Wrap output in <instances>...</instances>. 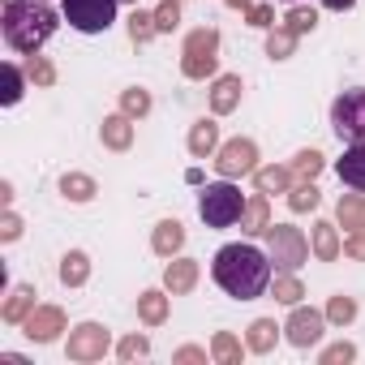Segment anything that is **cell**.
Listing matches in <instances>:
<instances>
[{
    "mask_svg": "<svg viewBox=\"0 0 365 365\" xmlns=\"http://www.w3.org/2000/svg\"><path fill=\"white\" fill-rule=\"evenodd\" d=\"M331 129L348 146L365 142V86H352L344 95H335V103H331Z\"/></svg>",
    "mask_w": 365,
    "mask_h": 365,
    "instance_id": "cell-4",
    "label": "cell"
},
{
    "mask_svg": "<svg viewBox=\"0 0 365 365\" xmlns=\"http://www.w3.org/2000/svg\"><path fill=\"white\" fill-rule=\"evenodd\" d=\"M198 215H202L207 228H232V224H241V215H245L241 190L232 185L228 176L220 180V185H207L202 198H198Z\"/></svg>",
    "mask_w": 365,
    "mask_h": 365,
    "instance_id": "cell-3",
    "label": "cell"
},
{
    "mask_svg": "<svg viewBox=\"0 0 365 365\" xmlns=\"http://www.w3.org/2000/svg\"><path fill=\"white\" fill-rule=\"evenodd\" d=\"M284 26H288L292 35H309V31L318 26V14H314V9H305V5H292V9H288V18H284Z\"/></svg>",
    "mask_w": 365,
    "mask_h": 365,
    "instance_id": "cell-31",
    "label": "cell"
},
{
    "mask_svg": "<svg viewBox=\"0 0 365 365\" xmlns=\"http://www.w3.org/2000/svg\"><path fill=\"white\" fill-rule=\"evenodd\" d=\"M318 202H322V194L314 190V180H301V185L288 190V207H292V211H314Z\"/></svg>",
    "mask_w": 365,
    "mask_h": 365,
    "instance_id": "cell-29",
    "label": "cell"
},
{
    "mask_svg": "<svg viewBox=\"0 0 365 365\" xmlns=\"http://www.w3.org/2000/svg\"><path fill=\"white\" fill-rule=\"evenodd\" d=\"M301 297H305V288L292 279V271H279V275H275V301H279V305H297Z\"/></svg>",
    "mask_w": 365,
    "mask_h": 365,
    "instance_id": "cell-32",
    "label": "cell"
},
{
    "mask_svg": "<svg viewBox=\"0 0 365 365\" xmlns=\"http://www.w3.org/2000/svg\"><path fill=\"white\" fill-rule=\"evenodd\" d=\"M61 194H65L69 202H91V198L99 194V185H95L86 172H65V176H61Z\"/></svg>",
    "mask_w": 365,
    "mask_h": 365,
    "instance_id": "cell-24",
    "label": "cell"
},
{
    "mask_svg": "<svg viewBox=\"0 0 365 365\" xmlns=\"http://www.w3.org/2000/svg\"><path fill=\"white\" fill-rule=\"evenodd\" d=\"M22 327H26V339H35V344H52V339L65 331V309H61V305H35L31 318H26Z\"/></svg>",
    "mask_w": 365,
    "mask_h": 365,
    "instance_id": "cell-11",
    "label": "cell"
},
{
    "mask_svg": "<svg viewBox=\"0 0 365 365\" xmlns=\"http://www.w3.org/2000/svg\"><path fill=\"white\" fill-rule=\"evenodd\" d=\"M26 78H31L35 86H52V82H56V69H52L48 61H39V56H31V65H26Z\"/></svg>",
    "mask_w": 365,
    "mask_h": 365,
    "instance_id": "cell-39",
    "label": "cell"
},
{
    "mask_svg": "<svg viewBox=\"0 0 365 365\" xmlns=\"http://www.w3.org/2000/svg\"><path fill=\"white\" fill-rule=\"evenodd\" d=\"M335 215H339V224H344V228L361 232V228H365V194H344V198H339V207H335Z\"/></svg>",
    "mask_w": 365,
    "mask_h": 365,
    "instance_id": "cell-26",
    "label": "cell"
},
{
    "mask_svg": "<svg viewBox=\"0 0 365 365\" xmlns=\"http://www.w3.org/2000/svg\"><path fill=\"white\" fill-rule=\"evenodd\" d=\"M352 356H356V348H352V344H331L318 361H322V365H339V361H352Z\"/></svg>",
    "mask_w": 365,
    "mask_h": 365,
    "instance_id": "cell-41",
    "label": "cell"
},
{
    "mask_svg": "<svg viewBox=\"0 0 365 365\" xmlns=\"http://www.w3.org/2000/svg\"><path fill=\"white\" fill-rule=\"evenodd\" d=\"M22 86H26V78H22V69L9 61V65H5V91H0V99H5V103H18V99H22Z\"/></svg>",
    "mask_w": 365,
    "mask_h": 365,
    "instance_id": "cell-36",
    "label": "cell"
},
{
    "mask_svg": "<svg viewBox=\"0 0 365 365\" xmlns=\"http://www.w3.org/2000/svg\"><path fill=\"white\" fill-rule=\"evenodd\" d=\"M31 309H35V288H31V284H18V288L9 292L5 309H0V318H5V322H26Z\"/></svg>",
    "mask_w": 365,
    "mask_h": 365,
    "instance_id": "cell-18",
    "label": "cell"
},
{
    "mask_svg": "<svg viewBox=\"0 0 365 365\" xmlns=\"http://www.w3.org/2000/svg\"><path fill=\"white\" fill-rule=\"evenodd\" d=\"M176 365H202L207 361V352L202 348H194V344H185V348H176V356H172Z\"/></svg>",
    "mask_w": 365,
    "mask_h": 365,
    "instance_id": "cell-43",
    "label": "cell"
},
{
    "mask_svg": "<svg viewBox=\"0 0 365 365\" xmlns=\"http://www.w3.org/2000/svg\"><path fill=\"white\" fill-rule=\"evenodd\" d=\"M120 0H65V22L82 35H103L116 22Z\"/></svg>",
    "mask_w": 365,
    "mask_h": 365,
    "instance_id": "cell-7",
    "label": "cell"
},
{
    "mask_svg": "<svg viewBox=\"0 0 365 365\" xmlns=\"http://www.w3.org/2000/svg\"><path fill=\"white\" fill-rule=\"evenodd\" d=\"M322 5H327V9H335V14H344V9H352V5H356V0H322Z\"/></svg>",
    "mask_w": 365,
    "mask_h": 365,
    "instance_id": "cell-45",
    "label": "cell"
},
{
    "mask_svg": "<svg viewBox=\"0 0 365 365\" xmlns=\"http://www.w3.org/2000/svg\"><path fill=\"white\" fill-rule=\"evenodd\" d=\"M211 356H215L220 365H241V339H237L232 331H215V339H211Z\"/></svg>",
    "mask_w": 365,
    "mask_h": 365,
    "instance_id": "cell-27",
    "label": "cell"
},
{
    "mask_svg": "<svg viewBox=\"0 0 365 365\" xmlns=\"http://www.w3.org/2000/svg\"><path fill=\"white\" fill-rule=\"evenodd\" d=\"M335 172H339V180H344L348 190H361V194H365V142L348 146L344 159L335 163Z\"/></svg>",
    "mask_w": 365,
    "mask_h": 365,
    "instance_id": "cell-14",
    "label": "cell"
},
{
    "mask_svg": "<svg viewBox=\"0 0 365 365\" xmlns=\"http://www.w3.org/2000/svg\"><path fill=\"white\" fill-rule=\"evenodd\" d=\"M220 150V125L215 120H198L194 129H190V155L194 159H207V155H215Z\"/></svg>",
    "mask_w": 365,
    "mask_h": 365,
    "instance_id": "cell-17",
    "label": "cell"
},
{
    "mask_svg": "<svg viewBox=\"0 0 365 365\" xmlns=\"http://www.w3.org/2000/svg\"><path fill=\"white\" fill-rule=\"evenodd\" d=\"M344 254H348V258H356V262H365V228H361V232H352V237L344 241Z\"/></svg>",
    "mask_w": 365,
    "mask_h": 365,
    "instance_id": "cell-44",
    "label": "cell"
},
{
    "mask_svg": "<svg viewBox=\"0 0 365 365\" xmlns=\"http://www.w3.org/2000/svg\"><path fill=\"white\" fill-rule=\"evenodd\" d=\"M159 35V26H155V14H142V9H133V18H129V39L133 43H150Z\"/></svg>",
    "mask_w": 365,
    "mask_h": 365,
    "instance_id": "cell-30",
    "label": "cell"
},
{
    "mask_svg": "<svg viewBox=\"0 0 365 365\" xmlns=\"http://www.w3.org/2000/svg\"><path fill=\"white\" fill-rule=\"evenodd\" d=\"M116 352H120V361H138V356L150 352V339H146V335H125V339L116 344Z\"/></svg>",
    "mask_w": 365,
    "mask_h": 365,
    "instance_id": "cell-38",
    "label": "cell"
},
{
    "mask_svg": "<svg viewBox=\"0 0 365 365\" xmlns=\"http://www.w3.org/2000/svg\"><path fill=\"white\" fill-rule=\"evenodd\" d=\"M22 237V220L14 211H5V220H0V241H18Z\"/></svg>",
    "mask_w": 365,
    "mask_h": 365,
    "instance_id": "cell-42",
    "label": "cell"
},
{
    "mask_svg": "<svg viewBox=\"0 0 365 365\" xmlns=\"http://www.w3.org/2000/svg\"><path fill=\"white\" fill-rule=\"evenodd\" d=\"M322 172V155L318 150H301L297 159H292V176H301V180H314Z\"/></svg>",
    "mask_w": 365,
    "mask_h": 365,
    "instance_id": "cell-35",
    "label": "cell"
},
{
    "mask_svg": "<svg viewBox=\"0 0 365 365\" xmlns=\"http://www.w3.org/2000/svg\"><path fill=\"white\" fill-rule=\"evenodd\" d=\"M129 5H138V0H129Z\"/></svg>",
    "mask_w": 365,
    "mask_h": 365,
    "instance_id": "cell-47",
    "label": "cell"
},
{
    "mask_svg": "<svg viewBox=\"0 0 365 365\" xmlns=\"http://www.w3.org/2000/svg\"><path fill=\"white\" fill-rule=\"evenodd\" d=\"M180 245H185V224H180V220H159L155 224V237H150V250L159 258H176Z\"/></svg>",
    "mask_w": 365,
    "mask_h": 365,
    "instance_id": "cell-13",
    "label": "cell"
},
{
    "mask_svg": "<svg viewBox=\"0 0 365 365\" xmlns=\"http://www.w3.org/2000/svg\"><path fill=\"white\" fill-rule=\"evenodd\" d=\"M279 331H284V327H275V318H258V322H250L245 348H250V352H271L275 339H279Z\"/></svg>",
    "mask_w": 365,
    "mask_h": 365,
    "instance_id": "cell-22",
    "label": "cell"
},
{
    "mask_svg": "<svg viewBox=\"0 0 365 365\" xmlns=\"http://www.w3.org/2000/svg\"><path fill=\"white\" fill-rule=\"evenodd\" d=\"M194 284H198V262H194V258H172V262H168V271H163V288H168L172 297L194 292Z\"/></svg>",
    "mask_w": 365,
    "mask_h": 365,
    "instance_id": "cell-12",
    "label": "cell"
},
{
    "mask_svg": "<svg viewBox=\"0 0 365 365\" xmlns=\"http://www.w3.org/2000/svg\"><path fill=\"white\" fill-rule=\"evenodd\" d=\"M138 318H142L146 327H159V322L168 318V292H155V288L142 292V297H138Z\"/></svg>",
    "mask_w": 365,
    "mask_h": 365,
    "instance_id": "cell-25",
    "label": "cell"
},
{
    "mask_svg": "<svg viewBox=\"0 0 365 365\" xmlns=\"http://www.w3.org/2000/svg\"><path fill=\"white\" fill-rule=\"evenodd\" d=\"M91 279V258L82 254V250H69L65 258H61V284L65 288H82Z\"/></svg>",
    "mask_w": 365,
    "mask_h": 365,
    "instance_id": "cell-20",
    "label": "cell"
},
{
    "mask_svg": "<svg viewBox=\"0 0 365 365\" xmlns=\"http://www.w3.org/2000/svg\"><path fill=\"white\" fill-rule=\"evenodd\" d=\"M215 168H220V176H245V172H258V146L250 142V138H232V142H224L220 150H215Z\"/></svg>",
    "mask_w": 365,
    "mask_h": 365,
    "instance_id": "cell-9",
    "label": "cell"
},
{
    "mask_svg": "<svg viewBox=\"0 0 365 365\" xmlns=\"http://www.w3.org/2000/svg\"><path fill=\"white\" fill-rule=\"evenodd\" d=\"M56 31V14L43 5V0H9L5 5V43L14 52L35 56Z\"/></svg>",
    "mask_w": 365,
    "mask_h": 365,
    "instance_id": "cell-2",
    "label": "cell"
},
{
    "mask_svg": "<svg viewBox=\"0 0 365 365\" xmlns=\"http://www.w3.org/2000/svg\"><path fill=\"white\" fill-rule=\"evenodd\" d=\"M176 22H180V0H163V5L155 9V26H159V35L176 31Z\"/></svg>",
    "mask_w": 365,
    "mask_h": 365,
    "instance_id": "cell-37",
    "label": "cell"
},
{
    "mask_svg": "<svg viewBox=\"0 0 365 365\" xmlns=\"http://www.w3.org/2000/svg\"><path fill=\"white\" fill-rule=\"evenodd\" d=\"M271 271H275V262H271V254H262L258 245H224V250L215 254V262H211L215 284H220L228 297H237V301L262 297L267 284H271Z\"/></svg>",
    "mask_w": 365,
    "mask_h": 365,
    "instance_id": "cell-1",
    "label": "cell"
},
{
    "mask_svg": "<svg viewBox=\"0 0 365 365\" xmlns=\"http://www.w3.org/2000/svg\"><path fill=\"white\" fill-rule=\"evenodd\" d=\"M129 120H133V116L120 112V116H108V120L99 125V138H103L108 150H129V146H133V125H129Z\"/></svg>",
    "mask_w": 365,
    "mask_h": 365,
    "instance_id": "cell-16",
    "label": "cell"
},
{
    "mask_svg": "<svg viewBox=\"0 0 365 365\" xmlns=\"http://www.w3.org/2000/svg\"><path fill=\"white\" fill-rule=\"evenodd\" d=\"M120 112H125V116H146V112H150V95H146L142 86H129V91L120 95Z\"/></svg>",
    "mask_w": 365,
    "mask_h": 365,
    "instance_id": "cell-33",
    "label": "cell"
},
{
    "mask_svg": "<svg viewBox=\"0 0 365 365\" xmlns=\"http://www.w3.org/2000/svg\"><path fill=\"white\" fill-rule=\"evenodd\" d=\"M267 228H271V211H267V194H258V198L245 202L241 232H250V237H267Z\"/></svg>",
    "mask_w": 365,
    "mask_h": 365,
    "instance_id": "cell-19",
    "label": "cell"
},
{
    "mask_svg": "<svg viewBox=\"0 0 365 365\" xmlns=\"http://www.w3.org/2000/svg\"><path fill=\"white\" fill-rule=\"evenodd\" d=\"M220 65V31L215 26H198L190 39H185V56H180V69H185V78L202 82L211 78Z\"/></svg>",
    "mask_w": 365,
    "mask_h": 365,
    "instance_id": "cell-5",
    "label": "cell"
},
{
    "mask_svg": "<svg viewBox=\"0 0 365 365\" xmlns=\"http://www.w3.org/2000/svg\"><path fill=\"white\" fill-rule=\"evenodd\" d=\"M254 185H258V194H288L292 190V168H258Z\"/></svg>",
    "mask_w": 365,
    "mask_h": 365,
    "instance_id": "cell-23",
    "label": "cell"
},
{
    "mask_svg": "<svg viewBox=\"0 0 365 365\" xmlns=\"http://www.w3.org/2000/svg\"><path fill=\"white\" fill-rule=\"evenodd\" d=\"M292 48H297V35H292L288 26H271V31H267V56H271V61H288Z\"/></svg>",
    "mask_w": 365,
    "mask_h": 365,
    "instance_id": "cell-28",
    "label": "cell"
},
{
    "mask_svg": "<svg viewBox=\"0 0 365 365\" xmlns=\"http://www.w3.org/2000/svg\"><path fill=\"white\" fill-rule=\"evenodd\" d=\"M267 254H271L275 271H301V267L309 262V241L301 237V228L271 224V228H267Z\"/></svg>",
    "mask_w": 365,
    "mask_h": 365,
    "instance_id": "cell-6",
    "label": "cell"
},
{
    "mask_svg": "<svg viewBox=\"0 0 365 365\" xmlns=\"http://www.w3.org/2000/svg\"><path fill=\"white\" fill-rule=\"evenodd\" d=\"M339 232H335V224H327V220H318L314 224V254H318V262H335L339 258Z\"/></svg>",
    "mask_w": 365,
    "mask_h": 365,
    "instance_id": "cell-21",
    "label": "cell"
},
{
    "mask_svg": "<svg viewBox=\"0 0 365 365\" xmlns=\"http://www.w3.org/2000/svg\"><path fill=\"white\" fill-rule=\"evenodd\" d=\"M327 318H331L335 327H348V322L356 318V301H352V297H331V301H327Z\"/></svg>",
    "mask_w": 365,
    "mask_h": 365,
    "instance_id": "cell-34",
    "label": "cell"
},
{
    "mask_svg": "<svg viewBox=\"0 0 365 365\" xmlns=\"http://www.w3.org/2000/svg\"><path fill=\"white\" fill-rule=\"evenodd\" d=\"M241 78L237 73H224V78H215V91H211V112L215 116H228L237 103H241Z\"/></svg>",
    "mask_w": 365,
    "mask_h": 365,
    "instance_id": "cell-15",
    "label": "cell"
},
{
    "mask_svg": "<svg viewBox=\"0 0 365 365\" xmlns=\"http://www.w3.org/2000/svg\"><path fill=\"white\" fill-rule=\"evenodd\" d=\"M245 18H250V26H258V31H271V26H275V9H271V5H250Z\"/></svg>",
    "mask_w": 365,
    "mask_h": 365,
    "instance_id": "cell-40",
    "label": "cell"
},
{
    "mask_svg": "<svg viewBox=\"0 0 365 365\" xmlns=\"http://www.w3.org/2000/svg\"><path fill=\"white\" fill-rule=\"evenodd\" d=\"M108 344H112L108 327H99V322H82V327H73V331H69L65 352H69V361H103Z\"/></svg>",
    "mask_w": 365,
    "mask_h": 365,
    "instance_id": "cell-8",
    "label": "cell"
},
{
    "mask_svg": "<svg viewBox=\"0 0 365 365\" xmlns=\"http://www.w3.org/2000/svg\"><path fill=\"white\" fill-rule=\"evenodd\" d=\"M322 327H327V314L305 309V305H292V318L284 322V335H288V344L309 348V344H318V339H322Z\"/></svg>",
    "mask_w": 365,
    "mask_h": 365,
    "instance_id": "cell-10",
    "label": "cell"
},
{
    "mask_svg": "<svg viewBox=\"0 0 365 365\" xmlns=\"http://www.w3.org/2000/svg\"><path fill=\"white\" fill-rule=\"evenodd\" d=\"M288 5H292V0H288Z\"/></svg>",
    "mask_w": 365,
    "mask_h": 365,
    "instance_id": "cell-48",
    "label": "cell"
},
{
    "mask_svg": "<svg viewBox=\"0 0 365 365\" xmlns=\"http://www.w3.org/2000/svg\"><path fill=\"white\" fill-rule=\"evenodd\" d=\"M228 5H232V9H250V0H228Z\"/></svg>",
    "mask_w": 365,
    "mask_h": 365,
    "instance_id": "cell-46",
    "label": "cell"
}]
</instances>
